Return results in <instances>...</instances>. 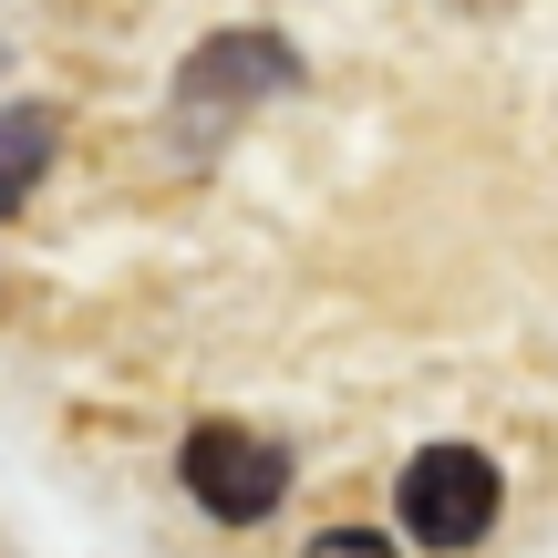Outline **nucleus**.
I'll return each mask as SVG.
<instances>
[{
    "mask_svg": "<svg viewBox=\"0 0 558 558\" xmlns=\"http://www.w3.org/2000/svg\"><path fill=\"white\" fill-rule=\"evenodd\" d=\"M177 476H186V497H197L218 527H259L269 507L290 497V445L218 414V424H197V435L177 445Z\"/></svg>",
    "mask_w": 558,
    "mask_h": 558,
    "instance_id": "obj_1",
    "label": "nucleus"
},
{
    "mask_svg": "<svg viewBox=\"0 0 558 558\" xmlns=\"http://www.w3.org/2000/svg\"><path fill=\"white\" fill-rule=\"evenodd\" d=\"M300 558H403V548H393V538H373V527H320Z\"/></svg>",
    "mask_w": 558,
    "mask_h": 558,
    "instance_id": "obj_5",
    "label": "nucleus"
},
{
    "mask_svg": "<svg viewBox=\"0 0 558 558\" xmlns=\"http://www.w3.org/2000/svg\"><path fill=\"white\" fill-rule=\"evenodd\" d=\"M279 83H290V41L279 32H218L186 62V104H248V94H279Z\"/></svg>",
    "mask_w": 558,
    "mask_h": 558,
    "instance_id": "obj_3",
    "label": "nucleus"
},
{
    "mask_svg": "<svg viewBox=\"0 0 558 558\" xmlns=\"http://www.w3.org/2000/svg\"><path fill=\"white\" fill-rule=\"evenodd\" d=\"M393 507H403V538L414 548H476L486 527H497V507H507V486H497V465L476 456V445H424L414 465H403V486H393Z\"/></svg>",
    "mask_w": 558,
    "mask_h": 558,
    "instance_id": "obj_2",
    "label": "nucleus"
},
{
    "mask_svg": "<svg viewBox=\"0 0 558 558\" xmlns=\"http://www.w3.org/2000/svg\"><path fill=\"white\" fill-rule=\"evenodd\" d=\"M41 156H52V114H41V104H11V114H0V218L32 207Z\"/></svg>",
    "mask_w": 558,
    "mask_h": 558,
    "instance_id": "obj_4",
    "label": "nucleus"
}]
</instances>
